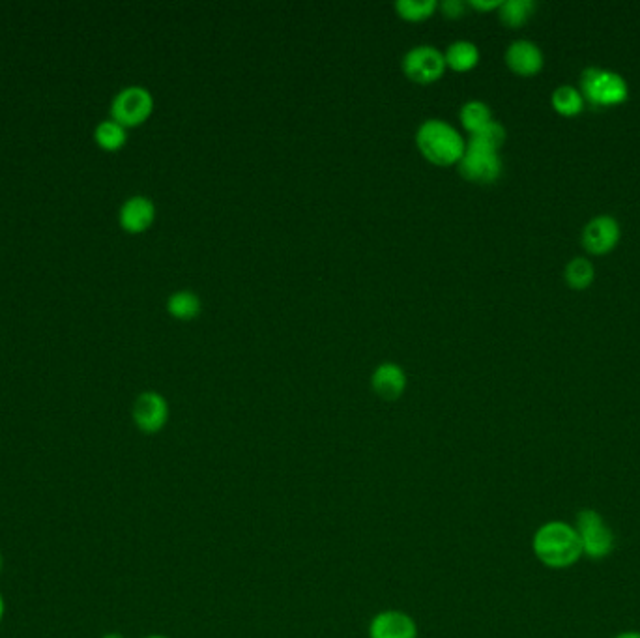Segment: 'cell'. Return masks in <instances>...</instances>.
<instances>
[{"label":"cell","instance_id":"obj_2","mask_svg":"<svg viewBox=\"0 0 640 638\" xmlns=\"http://www.w3.org/2000/svg\"><path fill=\"white\" fill-rule=\"evenodd\" d=\"M416 145L423 156L440 167H450L459 163L465 154L466 143L463 135L440 118H429L416 131Z\"/></svg>","mask_w":640,"mask_h":638},{"label":"cell","instance_id":"obj_19","mask_svg":"<svg viewBox=\"0 0 640 638\" xmlns=\"http://www.w3.org/2000/svg\"><path fill=\"white\" fill-rule=\"evenodd\" d=\"M554 111L564 116H575L584 109V98H582L581 90L571 85H560L554 88L553 96H551Z\"/></svg>","mask_w":640,"mask_h":638},{"label":"cell","instance_id":"obj_22","mask_svg":"<svg viewBox=\"0 0 640 638\" xmlns=\"http://www.w3.org/2000/svg\"><path fill=\"white\" fill-rule=\"evenodd\" d=\"M437 0H397L395 10L407 21H423L437 12Z\"/></svg>","mask_w":640,"mask_h":638},{"label":"cell","instance_id":"obj_7","mask_svg":"<svg viewBox=\"0 0 640 638\" xmlns=\"http://www.w3.org/2000/svg\"><path fill=\"white\" fill-rule=\"evenodd\" d=\"M403 72L416 83H433L446 72V58L433 45H416L403 57Z\"/></svg>","mask_w":640,"mask_h":638},{"label":"cell","instance_id":"obj_3","mask_svg":"<svg viewBox=\"0 0 640 638\" xmlns=\"http://www.w3.org/2000/svg\"><path fill=\"white\" fill-rule=\"evenodd\" d=\"M579 90L584 102L592 103L597 107L620 105L626 102L629 96L627 81L620 73L603 70L597 66L582 70Z\"/></svg>","mask_w":640,"mask_h":638},{"label":"cell","instance_id":"obj_9","mask_svg":"<svg viewBox=\"0 0 640 638\" xmlns=\"http://www.w3.org/2000/svg\"><path fill=\"white\" fill-rule=\"evenodd\" d=\"M622 229L618 219L601 214L590 219L582 229L581 244L590 255H607L618 246Z\"/></svg>","mask_w":640,"mask_h":638},{"label":"cell","instance_id":"obj_27","mask_svg":"<svg viewBox=\"0 0 640 638\" xmlns=\"http://www.w3.org/2000/svg\"><path fill=\"white\" fill-rule=\"evenodd\" d=\"M102 638H124L122 635H118V633H107V635H103Z\"/></svg>","mask_w":640,"mask_h":638},{"label":"cell","instance_id":"obj_8","mask_svg":"<svg viewBox=\"0 0 640 638\" xmlns=\"http://www.w3.org/2000/svg\"><path fill=\"white\" fill-rule=\"evenodd\" d=\"M131 416L141 433L156 435L169 421V403L161 393L143 392L137 395Z\"/></svg>","mask_w":640,"mask_h":638},{"label":"cell","instance_id":"obj_11","mask_svg":"<svg viewBox=\"0 0 640 638\" xmlns=\"http://www.w3.org/2000/svg\"><path fill=\"white\" fill-rule=\"evenodd\" d=\"M154 219H156V204L145 195H131L118 210L120 227L131 234L148 231Z\"/></svg>","mask_w":640,"mask_h":638},{"label":"cell","instance_id":"obj_15","mask_svg":"<svg viewBox=\"0 0 640 638\" xmlns=\"http://www.w3.org/2000/svg\"><path fill=\"white\" fill-rule=\"evenodd\" d=\"M94 139L103 150L117 152L128 141V128H124L122 124H118L117 120H113V118H107V120H102L96 126Z\"/></svg>","mask_w":640,"mask_h":638},{"label":"cell","instance_id":"obj_28","mask_svg":"<svg viewBox=\"0 0 640 638\" xmlns=\"http://www.w3.org/2000/svg\"><path fill=\"white\" fill-rule=\"evenodd\" d=\"M145 638H167V637H163V635H150V637H145Z\"/></svg>","mask_w":640,"mask_h":638},{"label":"cell","instance_id":"obj_29","mask_svg":"<svg viewBox=\"0 0 640 638\" xmlns=\"http://www.w3.org/2000/svg\"><path fill=\"white\" fill-rule=\"evenodd\" d=\"M2 564H4V562H2V554H0V571H2Z\"/></svg>","mask_w":640,"mask_h":638},{"label":"cell","instance_id":"obj_17","mask_svg":"<svg viewBox=\"0 0 640 638\" xmlns=\"http://www.w3.org/2000/svg\"><path fill=\"white\" fill-rule=\"evenodd\" d=\"M201 307V298L191 290H178L167 298V311L178 320L195 319Z\"/></svg>","mask_w":640,"mask_h":638},{"label":"cell","instance_id":"obj_18","mask_svg":"<svg viewBox=\"0 0 640 638\" xmlns=\"http://www.w3.org/2000/svg\"><path fill=\"white\" fill-rule=\"evenodd\" d=\"M564 277H566V283L568 287L573 290L588 289L594 279H596V268L590 259L586 257H575L566 264V270H564Z\"/></svg>","mask_w":640,"mask_h":638},{"label":"cell","instance_id":"obj_16","mask_svg":"<svg viewBox=\"0 0 640 638\" xmlns=\"http://www.w3.org/2000/svg\"><path fill=\"white\" fill-rule=\"evenodd\" d=\"M534 10L536 4L532 0H504L498 8V17L506 27L517 29L530 21Z\"/></svg>","mask_w":640,"mask_h":638},{"label":"cell","instance_id":"obj_6","mask_svg":"<svg viewBox=\"0 0 640 638\" xmlns=\"http://www.w3.org/2000/svg\"><path fill=\"white\" fill-rule=\"evenodd\" d=\"M459 173L472 184H495L502 174V160L496 150L466 143L465 154L459 161Z\"/></svg>","mask_w":640,"mask_h":638},{"label":"cell","instance_id":"obj_14","mask_svg":"<svg viewBox=\"0 0 640 638\" xmlns=\"http://www.w3.org/2000/svg\"><path fill=\"white\" fill-rule=\"evenodd\" d=\"M446 66H450L455 72H468L472 68L478 66L480 62V49L474 42L468 40H457L453 44L448 45L446 53Z\"/></svg>","mask_w":640,"mask_h":638},{"label":"cell","instance_id":"obj_26","mask_svg":"<svg viewBox=\"0 0 640 638\" xmlns=\"http://www.w3.org/2000/svg\"><path fill=\"white\" fill-rule=\"evenodd\" d=\"M4 612H6V603H4V597L0 594V624L4 620Z\"/></svg>","mask_w":640,"mask_h":638},{"label":"cell","instance_id":"obj_21","mask_svg":"<svg viewBox=\"0 0 640 638\" xmlns=\"http://www.w3.org/2000/svg\"><path fill=\"white\" fill-rule=\"evenodd\" d=\"M506 137H508L506 128H504L500 122L491 120L489 124H485L480 130L470 133V141H468V143L483 146V148H489V150H496V152H498V150L502 148V145L506 143Z\"/></svg>","mask_w":640,"mask_h":638},{"label":"cell","instance_id":"obj_24","mask_svg":"<svg viewBox=\"0 0 640 638\" xmlns=\"http://www.w3.org/2000/svg\"><path fill=\"white\" fill-rule=\"evenodd\" d=\"M502 0H470V6H474L476 10L481 12H489V10H496L500 8Z\"/></svg>","mask_w":640,"mask_h":638},{"label":"cell","instance_id":"obj_25","mask_svg":"<svg viewBox=\"0 0 640 638\" xmlns=\"http://www.w3.org/2000/svg\"><path fill=\"white\" fill-rule=\"evenodd\" d=\"M614 638H640V633H637V631H627V633H620V635H616Z\"/></svg>","mask_w":640,"mask_h":638},{"label":"cell","instance_id":"obj_5","mask_svg":"<svg viewBox=\"0 0 640 638\" xmlns=\"http://www.w3.org/2000/svg\"><path fill=\"white\" fill-rule=\"evenodd\" d=\"M575 530L581 539L582 554L592 560H603L614 549L611 528L594 509H582L577 515Z\"/></svg>","mask_w":640,"mask_h":638},{"label":"cell","instance_id":"obj_1","mask_svg":"<svg viewBox=\"0 0 640 638\" xmlns=\"http://www.w3.org/2000/svg\"><path fill=\"white\" fill-rule=\"evenodd\" d=\"M532 549L539 562L551 569L571 567L582 556L581 539L575 526L562 521L543 524L534 534Z\"/></svg>","mask_w":640,"mask_h":638},{"label":"cell","instance_id":"obj_12","mask_svg":"<svg viewBox=\"0 0 640 638\" xmlns=\"http://www.w3.org/2000/svg\"><path fill=\"white\" fill-rule=\"evenodd\" d=\"M371 638H418V625L403 610H384L369 624Z\"/></svg>","mask_w":640,"mask_h":638},{"label":"cell","instance_id":"obj_13","mask_svg":"<svg viewBox=\"0 0 640 638\" xmlns=\"http://www.w3.org/2000/svg\"><path fill=\"white\" fill-rule=\"evenodd\" d=\"M373 392L386 401H397L407 390V373L397 363H380L371 377Z\"/></svg>","mask_w":640,"mask_h":638},{"label":"cell","instance_id":"obj_4","mask_svg":"<svg viewBox=\"0 0 640 638\" xmlns=\"http://www.w3.org/2000/svg\"><path fill=\"white\" fill-rule=\"evenodd\" d=\"M154 111V96L148 88L141 85L118 90L111 102V118L124 128L139 126L148 120Z\"/></svg>","mask_w":640,"mask_h":638},{"label":"cell","instance_id":"obj_23","mask_svg":"<svg viewBox=\"0 0 640 638\" xmlns=\"http://www.w3.org/2000/svg\"><path fill=\"white\" fill-rule=\"evenodd\" d=\"M440 10L448 19H459L465 15L466 4L463 0H444L440 4Z\"/></svg>","mask_w":640,"mask_h":638},{"label":"cell","instance_id":"obj_10","mask_svg":"<svg viewBox=\"0 0 640 638\" xmlns=\"http://www.w3.org/2000/svg\"><path fill=\"white\" fill-rule=\"evenodd\" d=\"M506 64L511 72L517 73L521 77H532V75L541 72V68L545 64V57L536 42L519 38L508 45Z\"/></svg>","mask_w":640,"mask_h":638},{"label":"cell","instance_id":"obj_20","mask_svg":"<svg viewBox=\"0 0 640 638\" xmlns=\"http://www.w3.org/2000/svg\"><path fill=\"white\" fill-rule=\"evenodd\" d=\"M461 124L465 126L466 131L474 133V131L480 130L485 124H489L493 120V113H491V107L481 100H470L461 107Z\"/></svg>","mask_w":640,"mask_h":638}]
</instances>
